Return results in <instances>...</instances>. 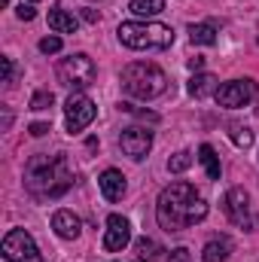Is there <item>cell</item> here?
I'll list each match as a JSON object with an SVG mask.
<instances>
[{
    "instance_id": "16",
    "label": "cell",
    "mask_w": 259,
    "mask_h": 262,
    "mask_svg": "<svg viewBox=\"0 0 259 262\" xmlns=\"http://www.w3.org/2000/svg\"><path fill=\"white\" fill-rule=\"evenodd\" d=\"M49 28H52L55 34H76L79 18L70 15L67 9H52V12H49Z\"/></svg>"
},
{
    "instance_id": "29",
    "label": "cell",
    "mask_w": 259,
    "mask_h": 262,
    "mask_svg": "<svg viewBox=\"0 0 259 262\" xmlns=\"http://www.w3.org/2000/svg\"><path fill=\"white\" fill-rule=\"evenodd\" d=\"M82 18H85V21H89V25H95V21H98V18H101V15H98V12H95V9H85V12H82Z\"/></svg>"
},
{
    "instance_id": "7",
    "label": "cell",
    "mask_w": 259,
    "mask_h": 262,
    "mask_svg": "<svg viewBox=\"0 0 259 262\" xmlns=\"http://www.w3.org/2000/svg\"><path fill=\"white\" fill-rule=\"evenodd\" d=\"M95 116H98V107H95V101H92L89 95L73 92V95L67 98V104H64V125H67V131H70V134L89 128Z\"/></svg>"
},
{
    "instance_id": "17",
    "label": "cell",
    "mask_w": 259,
    "mask_h": 262,
    "mask_svg": "<svg viewBox=\"0 0 259 262\" xmlns=\"http://www.w3.org/2000/svg\"><path fill=\"white\" fill-rule=\"evenodd\" d=\"M198 159H201L207 177H210V180H220V156H217V149H213L210 143H201V146H198Z\"/></svg>"
},
{
    "instance_id": "4",
    "label": "cell",
    "mask_w": 259,
    "mask_h": 262,
    "mask_svg": "<svg viewBox=\"0 0 259 262\" xmlns=\"http://www.w3.org/2000/svg\"><path fill=\"white\" fill-rule=\"evenodd\" d=\"M116 34L119 43L134 52H159L174 43V28L162 21H122Z\"/></svg>"
},
{
    "instance_id": "19",
    "label": "cell",
    "mask_w": 259,
    "mask_h": 262,
    "mask_svg": "<svg viewBox=\"0 0 259 262\" xmlns=\"http://www.w3.org/2000/svg\"><path fill=\"white\" fill-rule=\"evenodd\" d=\"M128 9L137 15V18H153L165 9V0H131Z\"/></svg>"
},
{
    "instance_id": "32",
    "label": "cell",
    "mask_w": 259,
    "mask_h": 262,
    "mask_svg": "<svg viewBox=\"0 0 259 262\" xmlns=\"http://www.w3.org/2000/svg\"><path fill=\"white\" fill-rule=\"evenodd\" d=\"M256 113H259V110H256Z\"/></svg>"
},
{
    "instance_id": "6",
    "label": "cell",
    "mask_w": 259,
    "mask_h": 262,
    "mask_svg": "<svg viewBox=\"0 0 259 262\" xmlns=\"http://www.w3.org/2000/svg\"><path fill=\"white\" fill-rule=\"evenodd\" d=\"M0 253H3L6 262H43L37 241H34L31 232H25V229L6 232V238H3V244H0Z\"/></svg>"
},
{
    "instance_id": "14",
    "label": "cell",
    "mask_w": 259,
    "mask_h": 262,
    "mask_svg": "<svg viewBox=\"0 0 259 262\" xmlns=\"http://www.w3.org/2000/svg\"><path fill=\"white\" fill-rule=\"evenodd\" d=\"M217 89H220V79H217L213 73H195L192 79H189V85H186V92L192 95L195 101L217 95Z\"/></svg>"
},
{
    "instance_id": "11",
    "label": "cell",
    "mask_w": 259,
    "mask_h": 262,
    "mask_svg": "<svg viewBox=\"0 0 259 262\" xmlns=\"http://www.w3.org/2000/svg\"><path fill=\"white\" fill-rule=\"evenodd\" d=\"M131 241V223L122 213H110L107 216V232H104V250L116 253Z\"/></svg>"
},
{
    "instance_id": "20",
    "label": "cell",
    "mask_w": 259,
    "mask_h": 262,
    "mask_svg": "<svg viewBox=\"0 0 259 262\" xmlns=\"http://www.w3.org/2000/svg\"><path fill=\"white\" fill-rule=\"evenodd\" d=\"M134 253H137V259H140V262H156V259H159V253H162V247H159L153 238H137Z\"/></svg>"
},
{
    "instance_id": "13",
    "label": "cell",
    "mask_w": 259,
    "mask_h": 262,
    "mask_svg": "<svg viewBox=\"0 0 259 262\" xmlns=\"http://www.w3.org/2000/svg\"><path fill=\"white\" fill-rule=\"evenodd\" d=\"M52 229H55L58 238L73 241V238H79L82 223H79V216H76L73 210H55V213H52Z\"/></svg>"
},
{
    "instance_id": "3",
    "label": "cell",
    "mask_w": 259,
    "mask_h": 262,
    "mask_svg": "<svg viewBox=\"0 0 259 262\" xmlns=\"http://www.w3.org/2000/svg\"><path fill=\"white\" fill-rule=\"evenodd\" d=\"M119 85H122V92L128 98L153 101V98H159L168 89V76H165L162 67L153 64V61H131L128 67H122Z\"/></svg>"
},
{
    "instance_id": "28",
    "label": "cell",
    "mask_w": 259,
    "mask_h": 262,
    "mask_svg": "<svg viewBox=\"0 0 259 262\" xmlns=\"http://www.w3.org/2000/svg\"><path fill=\"white\" fill-rule=\"evenodd\" d=\"M31 137H43V134H46V131H52L49 128V122H31Z\"/></svg>"
},
{
    "instance_id": "31",
    "label": "cell",
    "mask_w": 259,
    "mask_h": 262,
    "mask_svg": "<svg viewBox=\"0 0 259 262\" xmlns=\"http://www.w3.org/2000/svg\"><path fill=\"white\" fill-rule=\"evenodd\" d=\"M25 3H37V0H25Z\"/></svg>"
},
{
    "instance_id": "21",
    "label": "cell",
    "mask_w": 259,
    "mask_h": 262,
    "mask_svg": "<svg viewBox=\"0 0 259 262\" xmlns=\"http://www.w3.org/2000/svg\"><path fill=\"white\" fill-rule=\"evenodd\" d=\"M229 137H232V143L238 149H250L253 146V131L247 128V125H241V122H232L229 125Z\"/></svg>"
},
{
    "instance_id": "5",
    "label": "cell",
    "mask_w": 259,
    "mask_h": 262,
    "mask_svg": "<svg viewBox=\"0 0 259 262\" xmlns=\"http://www.w3.org/2000/svg\"><path fill=\"white\" fill-rule=\"evenodd\" d=\"M95 76H98V67L85 52H73V55L58 61V82L73 89V92H82L85 85H92Z\"/></svg>"
},
{
    "instance_id": "18",
    "label": "cell",
    "mask_w": 259,
    "mask_h": 262,
    "mask_svg": "<svg viewBox=\"0 0 259 262\" xmlns=\"http://www.w3.org/2000/svg\"><path fill=\"white\" fill-rule=\"evenodd\" d=\"M189 40L195 46H213L217 43V28L213 25H189Z\"/></svg>"
},
{
    "instance_id": "25",
    "label": "cell",
    "mask_w": 259,
    "mask_h": 262,
    "mask_svg": "<svg viewBox=\"0 0 259 262\" xmlns=\"http://www.w3.org/2000/svg\"><path fill=\"white\" fill-rule=\"evenodd\" d=\"M15 15L21 18V21H34V15H37V9H34V3H18V9H15Z\"/></svg>"
},
{
    "instance_id": "10",
    "label": "cell",
    "mask_w": 259,
    "mask_h": 262,
    "mask_svg": "<svg viewBox=\"0 0 259 262\" xmlns=\"http://www.w3.org/2000/svg\"><path fill=\"white\" fill-rule=\"evenodd\" d=\"M223 207H226V216L235 223V226H244V229H253L250 223V192L241 189V186H232L226 198H223Z\"/></svg>"
},
{
    "instance_id": "23",
    "label": "cell",
    "mask_w": 259,
    "mask_h": 262,
    "mask_svg": "<svg viewBox=\"0 0 259 262\" xmlns=\"http://www.w3.org/2000/svg\"><path fill=\"white\" fill-rule=\"evenodd\" d=\"M52 104H55V95L46 92V89L43 92H34V98H31V110H49Z\"/></svg>"
},
{
    "instance_id": "27",
    "label": "cell",
    "mask_w": 259,
    "mask_h": 262,
    "mask_svg": "<svg viewBox=\"0 0 259 262\" xmlns=\"http://www.w3.org/2000/svg\"><path fill=\"white\" fill-rule=\"evenodd\" d=\"M0 61H3V82H12V76H15V64H12V58L3 55Z\"/></svg>"
},
{
    "instance_id": "22",
    "label": "cell",
    "mask_w": 259,
    "mask_h": 262,
    "mask_svg": "<svg viewBox=\"0 0 259 262\" xmlns=\"http://www.w3.org/2000/svg\"><path fill=\"white\" fill-rule=\"evenodd\" d=\"M189 165H192V152H186V149H180V152H174V156L168 159V171H171V174H183Z\"/></svg>"
},
{
    "instance_id": "9",
    "label": "cell",
    "mask_w": 259,
    "mask_h": 262,
    "mask_svg": "<svg viewBox=\"0 0 259 262\" xmlns=\"http://www.w3.org/2000/svg\"><path fill=\"white\" fill-rule=\"evenodd\" d=\"M119 146H122V152L128 159L140 162L153 149V131L143 128V125H128V128H122V134H119Z\"/></svg>"
},
{
    "instance_id": "15",
    "label": "cell",
    "mask_w": 259,
    "mask_h": 262,
    "mask_svg": "<svg viewBox=\"0 0 259 262\" xmlns=\"http://www.w3.org/2000/svg\"><path fill=\"white\" fill-rule=\"evenodd\" d=\"M229 253H232V241L223 235V238H213V241H207V244H204L201 259H204V262H226V259H229Z\"/></svg>"
},
{
    "instance_id": "24",
    "label": "cell",
    "mask_w": 259,
    "mask_h": 262,
    "mask_svg": "<svg viewBox=\"0 0 259 262\" xmlns=\"http://www.w3.org/2000/svg\"><path fill=\"white\" fill-rule=\"evenodd\" d=\"M40 52H43V55L61 52V37H43V40H40Z\"/></svg>"
},
{
    "instance_id": "30",
    "label": "cell",
    "mask_w": 259,
    "mask_h": 262,
    "mask_svg": "<svg viewBox=\"0 0 259 262\" xmlns=\"http://www.w3.org/2000/svg\"><path fill=\"white\" fill-rule=\"evenodd\" d=\"M201 64H204V58H201V55L189 58V70H201Z\"/></svg>"
},
{
    "instance_id": "12",
    "label": "cell",
    "mask_w": 259,
    "mask_h": 262,
    "mask_svg": "<svg viewBox=\"0 0 259 262\" xmlns=\"http://www.w3.org/2000/svg\"><path fill=\"white\" fill-rule=\"evenodd\" d=\"M98 186H101V192H104L107 201H119V198L125 195V189H128L125 174H122V171H116V168H107V171L98 177Z\"/></svg>"
},
{
    "instance_id": "8",
    "label": "cell",
    "mask_w": 259,
    "mask_h": 262,
    "mask_svg": "<svg viewBox=\"0 0 259 262\" xmlns=\"http://www.w3.org/2000/svg\"><path fill=\"white\" fill-rule=\"evenodd\" d=\"M217 104L226 107V110H238V107H247L253 98H256V82L253 79H229L217 89Z\"/></svg>"
},
{
    "instance_id": "1",
    "label": "cell",
    "mask_w": 259,
    "mask_h": 262,
    "mask_svg": "<svg viewBox=\"0 0 259 262\" xmlns=\"http://www.w3.org/2000/svg\"><path fill=\"white\" fill-rule=\"evenodd\" d=\"M207 216V201L195 192L192 183H171L156 201V220L165 232H183Z\"/></svg>"
},
{
    "instance_id": "26",
    "label": "cell",
    "mask_w": 259,
    "mask_h": 262,
    "mask_svg": "<svg viewBox=\"0 0 259 262\" xmlns=\"http://www.w3.org/2000/svg\"><path fill=\"white\" fill-rule=\"evenodd\" d=\"M168 262H192V253H189L186 247H174V250L168 253Z\"/></svg>"
},
{
    "instance_id": "2",
    "label": "cell",
    "mask_w": 259,
    "mask_h": 262,
    "mask_svg": "<svg viewBox=\"0 0 259 262\" xmlns=\"http://www.w3.org/2000/svg\"><path fill=\"white\" fill-rule=\"evenodd\" d=\"M73 168L67 162L64 152H55V156H34L25 168V189L28 195L37 198V201H52V198H61L73 186Z\"/></svg>"
}]
</instances>
